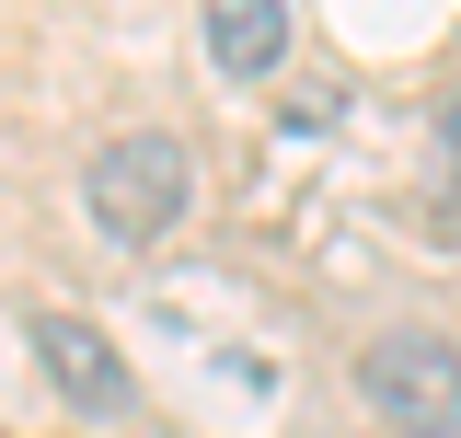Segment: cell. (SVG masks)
Instances as JSON below:
<instances>
[{
  "mask_svg": "<svg viewBox=\"0 0 461 438\" xmlns=\"http://www.w3.org/2000/svg\"><path fill=\"white\" fill-rule=\"evenodd\" d=\"M208 58L230 81H266L288 58V0H208Z\"/></svg>",
  "mask_w": 461,
  "mask_h": 438,
  "instance_id": "obj_4",
  "label": "cell"
},
{
  "mask_svg": "<svg viewBox=\"0 0 461 438\" xmlns=\"http://www.w3.org/2000/svg\"><path fill=\"white\" fill-rule=\"evenodd\" d=\"M81 208H93V231L127 242V254L173 242L185 208H196V162H185V139H173V127H115V139H93V162H81Z\"/></svg>",
  "mask_w": 461,
  "mask_h": 438,
  "instance_id": "obj_1",
  "label": "cell"
},
{
  "mask_svg": "<svg viewBox=\"0 0 461 438\" xmlns=\"http://www.w3.org/2000/svg\"><path fill=\"white\" fill-rule=\"evenodd\" d=\"M23 346H35V370H47V392L69 404V415L115 427V415L139 404V381H127V358H115L104 324H81V312H35V324H23Z\"/></svg>",
  "mask_w": 461,
  "mask_h": 438,
  "instance_id": "obj_3",
  "label": "cell"
},
{
  "mask_svg": "<svg viewBox=\"0 0 461 438\" xmlns=\"http://www.w3.org/2000/svg\"><path fill=\"white\" fill-rule=\"evenodd\" d=\"M438 151H450V196H461V105L438 115Z\"/></svg>",
  "mask_w": 461,
  "mask_h": 438,
  "instance_id": "obj_5",
  "label": "cell"
},
{
  "mask_svg": "<svg viewBox=\"0 0 461 438\" xmlns=\"http://www.w3.org/2000/svg\"><path fill=\"white\" fill-rule=\"evenodd\" d=\"M357 392H369V415L403 438H461V346L427 324H393L357 346Z\"/></svg>",
  "mask_w": 461,
  "mask_h": 438,
  "instance_id": "obj_2",
  "label": "cell"
}]
</instances>
